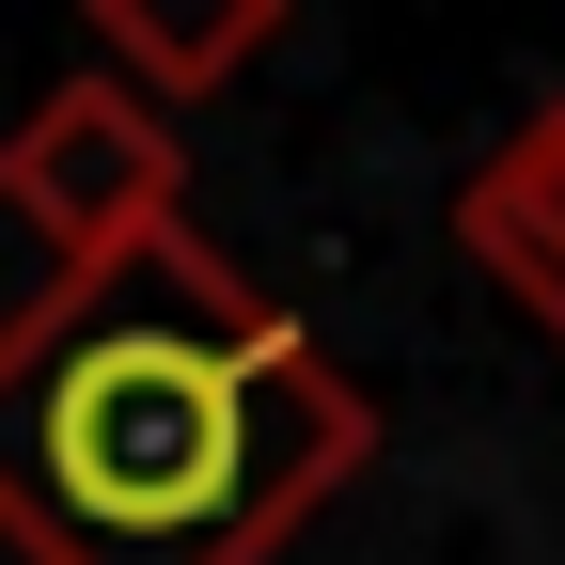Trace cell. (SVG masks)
Segmentation results:
<instances>
[{
    "label": "cell",
    "mask_w": 565,
    "mask_h": 565,
    "mask_svg": "<svg viewBox=\"0 0 565 565\" xmlns=\"http://www.w3.org/2000/svg\"><path fill=\"white\" fill-rule=\"evenodd\" d=\"M362 456V377L189 221L0 315V534L32 565H282Z\"/></svg>",
    "instance_id": "obj_1"
},
{
    "label": "cell",
    "mask_w": 565,
    "mask_h": 565,
    "mask_svg": "<svg viewBox=\"0 0 565 565\" xmlns=\"http://www.w3.org/2000/svg\"><path fill=\"white\" fill-rule=\"evenodd\" d=\"M0 204L63 252V267H95V252H126V236H158V221H189V141H173V110H141L126 79H47L32 110H17V141H0Z\"/></svg>",
    "instance_id": "obj_2"
},
{
    "label": "cell",
    "mask_w": 565,
    "mask_h": 565,
    "mask_svg": "<svg viewBox=\"0 0 565 565\" xmlns=\"http://www.w3.org/2000/svg\"><path fill=\"white\" fill-rule=\"evenodd\" d=\"M456 252H471V267L565 345V95H534V126L456 189Z\"/></svg>",
    "instance_id": "obj_3"
},
{
    "label": "cell",
    "mask_w": 565,
    "mask_h": 565,
    "mask_svg": "<svg viewBox=\"0 0 565 565\" xmlns=\"http://www.w3.org/2000/svg\"><path fill=\"white\" fill-rule=\"evenodd\" d=\"M79 17H95V79H126L141 110H189V95H221L236 63L282 47L299 0H79Z\"/></svg>",
    "instance_id": "obj_4"
}]
</instances>
